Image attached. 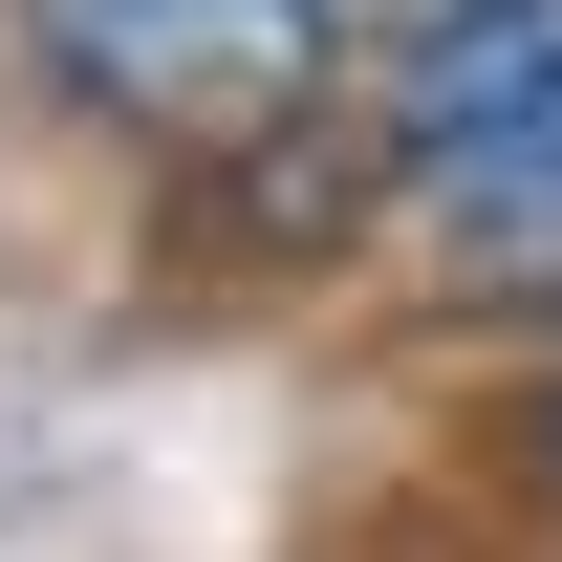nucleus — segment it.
Listing matches in <instances>:
<instances>
[{"mask_svg":"<svg viewBox=\"0 0 562 562\" xmlns=\"http://www.w3.org/2000/svg\"><path fill=\"white\" fill-rule=\"evenodd\" d=\"M497 454H519V497H541V519H562V347L519 368V412H497Z\"/></svg>","mask_w":562,"mask_h":562,"instance_id":"nucleus-3","label":"nucleus"},{"mask_svg":"<svg viewBox=\"0 0 562 562\" xmlns=\"http://www.w3.org/2000/svg\"><path fill=\"white\" fill-rule=\"evenodd\" d=\"M0 44L44 66L66 131L131 151L151 195H195V173H238V151L325 131V109L368 87V44L325 22V0H0Z\"/></svg>","mask_w":562,"mask_h":562,"instance_id":"nucleus-2","label":"nucleus"},{"mask_svg":"<svg viewBox=\"0 0 562 562\" xmlns=\"http://www.w3.org/2000/svg\"><path fill=\"white\" fill-rule=\"evenodd\" d=\"M368 131L432 303L562 325V0H432L412 44H368Z\"/></svg>","mask_w":562,"mask_h":562,"instance_id":"nucleus-1","label":"nucleus"},{"mask_svg":"<svg viewBox=\"0 0 562 562\" xmlns=\"http://www.w3.org/2000/svg\"><path fill=\"white\" fill-rule=\"evenodd\" d=\"M325 22H347V44H412V22H432V0H325Z\"/></svg>","mask_w":562,"mask_h":562,"instance_id":"nucleus-4","label":"nucleus"}]
</instances>
